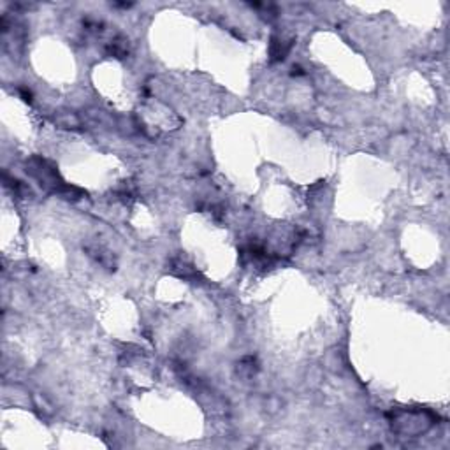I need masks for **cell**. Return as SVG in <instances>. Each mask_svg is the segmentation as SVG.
Wrapping results in <instances>:
<instances>
[{"instance_id":"obj_1","label":"cell","mask_w":450,"mask_h":450,"mask_svg":"<svg viewBox=\"0 0 450 450\" xmlns=\"http://www.w3.org/2000/svg\"><path fill=\"white\" fill-rule=\"evenodd\" d=\"M392 431L404 438H415V436L426 435L433 424L436 422L438 415L422 408H399L387 414Z\"/></svg>"},{"instance_id":"obj_2","label":"cell","mask_w":450,"mask_h":450,"mask_svg":"<svg viewBox=\"0 0 450 450\" xmlns=\"http://www.w3.org/2000/svg\"><path fill=\"white\" fill-rule=\"evenodd\" d=\"M292 44H294V41H292V39H285V37L272 35L271 37V43H269V56H271V62H282V60H285V56H287L288 51H290Z\"/></svg>"},{"instance_id":"obj_3","label":"cell","mask_w":450,"mask_h":450,"mask_svg":"<svg viewBox=\"0 0 450 450\" xmlns=\"http://www.w3.org/2000/svg\"><path fill=\"white\" fill-rule=\"evenodd\" d=\"M171 271L174 272L176 276L185 278V280L199 278V272H197L195 267H193L192 264H188L187 261H183V259H172V261H171Z\"/></svg>"},{"instance_id":"obj_4","label":"cell","mask_w":450,"mask_h":450,"mask_svg":"<svg viewBox=\"0 0 450 450\" xmlns=\"http://www.w3.org/2000/svg\"><path fill=\"white\" fill-rule=\"evenodd\" d=\"M107 53H109V55H113V56H116V58H123V56H127V53H129L127 41L122 39V37L111 41L109 46H107Z\"/></svg>"},{"instance_id":"obj_5","label":"cell","mask_w":450,"mask_h":450,"mask_svg":"<svg viewBox=\"0 0 450 450\" xmlns=\"http://www.w3.org/2000/svg\"><path fill=\"white\" fill-rule=\"evenodd\" d=\"M257 369L259 366L255 357H245L241 359V362L238 364V373L241 375V377H253V375L257 373Z\"/></svg>"},{"instance_id":"obj_6","label":"cell","mask_w":450,"mask_h":450,"mask_svg":"<svg viewBox=\"0 0 450 450\" xmlns=\"http://www.w3.org/2000/svg\"><path fill=\"white\" fill-rule=\"evenodd\" d=\"M58 123L62 127H65V129H76V127H80V118L76 116V114H62V116L58 118Z\"/></svg>"},{"instance_id":"obj_7","label":"cell","mask_w":450,"mask_h":450,"mask_svg":"<svg viewBox=\"0 0 450 450\" xmlns=\"http://www.w3.org/2000/svg\"><path fill=\"white\" fill-rule=\"evenodd\" d=\"M19 93H22V97H23V101H25V102H32V92H30V90H27V88H19Z\"/></svg>"}]
</instances>
